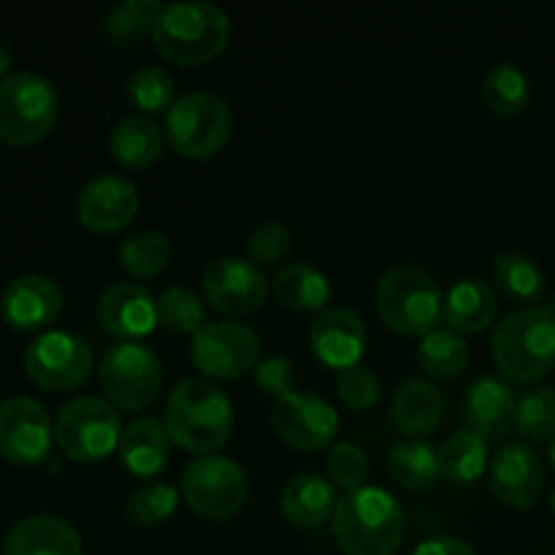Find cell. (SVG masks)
I'll list each match as a JSON object with an SVG mask.
<instances>
[{
	"label": "cell",
	"instance_id": "cell-31",
	"mask_svg": "<svg viewBox=\"0 0 555 555\" xmlns=\"http://www.w3.org/2000/svg\"><path fill=\"white\" fill-rule=\"evenodd\" d=\"M439 455V472L448 477L450 482L459 486H469V482L480 480L482 472L488 469V442L472 428H461L453 431L437 450Z\"/></svg>",
	"mask_w": 555,
	"mask_h": 555
},
{
	"label": "cell",
	"instance_id": "cell-42",
	"mask_svg": "<svg viewBox=\"0 0 555 555\" xmlns=\"http://www.w3.org/2000/svg\"><path fill=\"white\" fill-rule=\"evenodd\" d=\"M336 393H339L341 404L350 406L356 412H366L379 404L383 399V383H379L377 372L358 363V366L345 369L336 377Z\"/></svg>",
	"mask_w": 555,
	"mask_h": 555
},
{
	"label": "cell",
	"instance_id": "cell-24",
	"mask_svg": "<svg viewBox=\"0 0 555 555\" xmlns=\"http://www.w3.org/2000/svg\"><path fill=\"white\" fill-rule=\"evenodd\" d=\"M336 504L339 502H336L334 482L318 472L291 477L280 496L282 515L296 529H320L323 524L334 520Z\"/></svg>",
	"mask_w": 555,
	"mask_h": 555
},
{
	"label": "cell",
	"instance_id": "cell-41",
	"mask_svg": "<svg viewBox=\"0 0 555 555\" xmlns=\"http://www.w3.org/2000/svg\"><path fill=\"white\" fill-rule=\"evenodd\" d=\"M247 253L253 263H258L260 269L263 266H285V260L291 258L293 253V233L291 228L282 225L276 220H266L249 233Z\"/></svg>",
	"mask_w": 555,
	"mask_h": 555
},
{
	"label": "cell",
	"instance_id": "cell-44",
	"mask_svg": "<svg viewBox=\"0 0 555 555\" xmlns=\"http://www.w3.org/2000/svg\"><path fill=\"white\" fill-rule=\"evenodd\" d=\"M412 555H477V551L469 545V542L461 540V537L442 534V537H431V540H423Z\"/></svg>",
	"mask_w": 555,
	"mask_h": 555
},
{
	"label": "cell",
	"instance_id": "cell-48",
	"mask_svg": "<svg viewBox=\"0 0 555 555\" xmlns=\"http://www.w3.org/2000/svg\"><path fill=\"white\" fill-rule=\"evenodd\" d=\"M547 309H551V312H553V314H555V296H553V298H551V304H547Z\"/></svg>",
	"mask_w": 555,
	"mask_h": 555
},
{
	"label": "cell",
	"instance_id": "cell-46",
	"mask_svg": "<svg viewBox=\"0 0 555 555\" xmlns=\"http://www.w3.org/2000/svg\"><path fill=\"white\" fill-rule=\"evenodd\" d=\"M551 464H553V469H555V439H553V444H551Z\"/></svg>",
	"mask_w": 555,
	"mask_h": 555
},
{
	"label": "cell",
	"instance_id": "cell-37",
	"mask_svg": "<svg viewBox=\"0 0 555 555\" xmlns=\"http://www.w3.org/2000/svg\"><path fill=\"white\" fill-rule=\"evenodd\" d=\"M179 509V491L171 482L150 480L146 486L135 488L125 502V518L139 529H157L168 524Z\"/></svg>",
	"mask_w": 555,
	"mask_h": 555
},
{
	"label": "cell",
	"instance_id": "cell-8",
	"mask_svg": "<svg viewBox=\"0 0 555 555\" xmlns=\"http://www.w3.org/2000/svg\"><path fill=\"white\" fill-rule=\"evenodd\" d=\"M122 417L103 396H76L54 421V442L76 464H95L119 448Z\"/></svg>",
	"mask_w": 555,
	"mask_h": 555
},
{
	"label": "cell",
	"instance_id": "cell-12",
	"mask_svg": "<svg viewBox=\"0 0 555 555\" xmlns=\"http://www.w3.org/2000/svg\"><path fill=\"white\" fill-rule=\"evenodd\" d=\"M25 374L43 390H76L92 374L90 345L70 331H43L25 350Z\"/></svg>",
	"mask_w": 555,
	"mask_h": 555
},
{
	"label": "cell",
	"instance_id": "cell-30",
	"mask_svg": "<svg viewBox=\"0 0 555 555\" xmlns=\"http://www.w3.org/2000/svg\"><path fill=\"white\" fill-rule=\"evenodd\" d=\"M388 472L396 486L406 491H431L439 482V455L437 448L426 439H401L393 444L388 455Z\"/></svg>",
	"mask_w": 555,
	"mask_h": 555
},
{
	"label": "cell",
	"instance_id": "cell-25",
	"mask_svg": "<svg viewBox=\"0 0 555 555\" xmlns=\"http://www.w3.org/2000/svg\"><path fill=\"white\" fill-rule=\"evenodd\" d=\"M168 448H171V437L166 431V423L152 415H141L122 428L117 453L130 475L150 480L166 469Z\"/></svg>",
	"mask_w": 555,
	"mask_h": 555
},
{
	"label": "cell",
	"instance_id": "cell-19",
	"mask_svg": "<svg viewBox=\"0 0 555 555\" xmlns=\"http://www.w3.org/2000/svg\"><path fill=\"white\" fill-rule=\"evenodd\" d=\"M98 323L119 341H135L157 328V301L139 282H114L98 296Z\"/></svg>",
	"mask_w": 555,
	"mask_h": 555
},
{
	"label": "cell",
	"instance_id": "cell-10",
	"mask_svg": "<svg viewBox=\"0 0 555 555\" xmlns=\"http://www.w3.org/2000/svg\"><path fill=\"white\" fill-rule=\"evenodd\" d=\"M249 496V477L231 455H198L184 466L182 499L195 515L206 520H228L244 507Z\"/></svg>",
	"mask_w": 555,
	"mask_h": 555
},
{
	"label": "cell",
	"instance_id": "cell-35",
	"mask_svg": "<svg viewBox=\"0 0 555 555\" xmlns=\"http://www.w3.org/2000/svg\"><path fill=\"white\" fill-rule=\"evenodd\" d=\"M173 260V244L163 231L130 233L119 244V263L133 276H157Z\"/></svg>",
	"mask_w": 555,
	"mask_h": 555
},
{
	"label": "cell",
	"instance_id": "cell-34",
	"mask_svg": "<svg viewBox=\"0 0 555 555\" xmlns=\"http://www.w3.org/2000/svg\"><path fill=\"white\" fill-rule=\"evenodd\" d=\"M160 0H119L103 14L101 30L114 47L135 43L152 33L157 16H160Z\"/></svg>",
	"mask_w": 555,
	"mask_h": 555
},
{
	"label": "cell",
	"instance_id": "cell-14",
	"mask_svg": "<svg viewBox=\"0 0 555 555\" xmlns=\"http://www.w3.org/2000/svg\"><path fill=\"white\" fill-rule=\"evenodd\" d=\"M269 285L263 269L249 258H236V255H222L211 260L204 271L206 304L228 318H242V314L258 312L269 296Z\"/></svg>",
	"mask_w": 555,
	"mask_h": 555
},
{
	"label": "cell",
	"instance_id": "cell-33",
	"mask_svg": "<svg viewBox=\"0 0 555 555\" xmlns=\"http://www.w3.org/2000/svg\"><path fill=\"white\" fill-rule=\"evenodd\" d=\"M482 101L499 117H518L531 103V81L515 63H496L482 79Z\"/></svg>",
	"mask_w": 555,
	"mask_h": 555
},
{
	"label": "cell",
	"instance_id": "cell-20",
	"mask_svg": "<svg viewBox=\"0 0 555 555\" xmlns=\"http://www.w3.org/2000/svg\"><path fill=\"white\" fill-rule=\"evenodd\" d=\"M63 287L47 274H22L0 298L5 323L16 331H41L63 312Z\"/></svg>",
	"mask_w": 555,
	"mask_h": 555
},
{
	"label": "cell",
	"instance_id": "cell-36",
	"mask_svg": "<svg viewBox=\"0 0 555 555\" xmlns=\"http://www.w3.org/2000/svg\"><path fill=\"white\" fill-rule=\"evenodd\" d=\"M206 320V304L190 287H166L157 298V325L173 336H195Z\"/></svg>",
	"mask_w": 555,
	"mask_h": 555
},
{
	"label": "cell",
	"instance_id": "cell-40",
	"mask_svg": "<svg viewBox=\"0 0 555 555\" xmlns=\"http://www.w3.org/2000/svg\"><path fill=\"white\" fill-rule=\"evenodd\" d=\"M515 426L531 442H547L555 439V390L534 388L526 390L518 399V415Z\"/></svg>",
	"mask_w": 555,
	"mask_h": 555
},
{
	"label": "cell",
	"instance_id": "cell-38",
	"mask_svg": "<svg viewBox=\"0 0 555 555\" xmlns=\"http://www.w3.org/2000/svg\"><path fill=\"white\" fill-rule=\"evenodd\" d=\"M125 92L144 117L166 112L177 103V81L163 65H139L125 81Z\"/></svg>",
	"mask_w": 555,
	"mask_h": 555
},
{
	"label": "cell",
	"instance_id": "cell-18",
	"mask_svg": "<svg viewBox=\"0 0 555 555\" xmlns=\"http://www.w3.org/2000/svg\"><path fill=\"white\" fill-rule=\"evenodd\" d=\"M366 325L356 309L328 307L309 325V347L314 358L331 369L358 366L366 350Z\"/></svg>",
	"mask_w": 555,
	"mask_h": 555
},
{
	"label": "cell",
	"instance_id": "cell-22",
	"mask_svg": "<svg viewBox=\"0 0 555 555\" xmlns=\"http://www.w3.org/2000/svg\"><path fill=\"white\" fill-rule=\"evenodd\" d=\"M444 396L431 379H404L390 401V423L404 439H423L442 426Z\"/></svg>",
	"mask_w": 555,
	"mask_h": 555
},
{
	"label": "cell",
	"instance_id": "cell-29",
	"mask_svg": "<svg viewBox=\"0 0 555 555\" xmlns=\"http://www.w3.org/2000/svg\"><path fill=\"white\" fill-rule=\"evenodd\" d=\"M491 280L507 301L520 304V309L537 307L545 298L547 280L534 258L524 253H502L491 263Z\"/></svg>",
	"mask_w": 555,
	"mask_h": 555
},
{
	"label": "cell",
	"instance_id": "cell-15",
	"mask_svg": "<svg viewBox=\"0 0 555 555\" xmlns=\"http://www.w3.org/2000/svg\"><path fill=\"white\" fill-rule=\"evenodd\" d=\"M54 426L41 401L14 396L0 401V455L14 466H38L49 459Z\"/></svg>",
	"mask_w": 555,
	"mask_h": 555
},
{
	"label": "cell",
	"instance_id": "cell-9",
	"mask_svg": "<svg viewBox=\"0 0 555 555\" xmlns=\"http://www.w3.org/2000/svg\"><path fill=\"white\" fill-rule=\"evenodd\" d=\"M98 379L108 404L119 412H141L157 401L166 372L160 358L141 341H117L101 358Z\"/></svg>",
	"mask_w": 555,
	"mask_h": 555
},
{
	"label": "cell",
	"instance_id": "cell-23",
	"mask_svg": "<svg viewBox=\"0 0 555 555\" xmlns=\"http://www.w3.org/2000/svg\"><path fill=\"white\" fill-rule=\"evenodd\" d=\"M3 555H85L81 534L57 515H30L9 531Z\"/></svg>",
	"mask_w": 555,
	"mask_h": 555
},
{
	"label": "cell",
	"instance_id": "cell-49",
	"mask_svg": "<svg viewBox=\"0 0 555 555\" xmlns=\"http://www.w3.org/2000/svg\"><path fill=\"white\" fill-rule=\"evenodd\" d=\"M553 553H555V551H553Z\"/></svg>",
	"mask_w": 555,
	"mask_h": 555
},
{
	"label": "cell",
	"instance_id": "cell-13",
	"mask_svg": "<svg viewBox=\"0 0 555 555\" xmlns=\"http://www.w3.org/2000/svg\"><path fill=\"white\" fill-rule=\"evenodd\" d=\"M271 426L276 437L296 450H323L339 434V412L331 401L312 390H287L274 399L271 410Z\"/></svg>",
	"mask_w": 555,
	"mask_h": 555
},
{
	"label": "cell",
	"instance_id": "cell-11",
	"mask_svg": "<svg viewBox=\"0 0 555 555\" xmlns=\"http://www.w3.org/2000/svg\"><path fill=\"white\" fill-rule=\"evenodd\" d=\"M190 358L211 383L244 377L260 363V336L253 325L238 320H209L193 336Z\"/></svg>",
	"mask_w": 555,
	"mask_h": 555
},
{
	"label": "cell",
	"instance_id": "cell-3",
	"mask_svg": "<svg viewBox=\"0 0 555 555\" xmlns=\"http://www.w3.org/2000/svg\"><path fill=\"white\" fill-rule=\"evenodd\" d=\"M231 38V20L225 11L204 0H182V3L163 5L152 41L157 52L171 63L206 65L209 60L220 57Z\"/></svg>",
	"mask_w": 555,
	"mask_h": 555
},
{
	"label": "cell",
	"instance_id": "cell-39",
	"mask_svg": "<svg viewBox=\"0 0 555 555\" xmlns=\"http://www.w3.org/2000/svg\"><path fill=\"white\" fill-rule=\"evenodd\" d=\"M369 455L361 444L341 439L325 455V477L334 482V488H341L347 493H356L366 488L369 480Z\"/></svg>",
	"mask_w": 555,
	"mask_h": 555
},
{
	"label": "cell",
	"instance_id": "cell-32",
	"mask_svg": "<svg viewBox=\"0 0 555 555\" xmlns=\"http://www.w3.org/2000/svg\"><path fill=\"white\" fill-rule=\"evenodd\" d=\"M417 363L431 379H455L469 366V341L453 328H434L417 347Z\"/></svg>",
	"mask_w": 555,
	"mask_h": 555
},
{
	"label": "cell",
	"instance_id": "cell-16",
	"mask_svg": "<svg viewBox=\"0 0 555 555\" xmlns=\"http://www.w3.org/2000/svg\"><path fill=\"white\" fill-rule=\"evenodd\" d=\"M139 188L122 173H98L76 198L79 222L92 233L125 231L139 215Z\"/></svg>",
	"mask_w": 555,
	"mask_h": 555
},
{
	"label": "cell",
	"instance_id": "cell-47",
	"mask_svg": "<svg viewBox=\"0 0 555 555\" xmlns=\"http://www.w3.org/2000/svg\"><path fill=\"white\" fill-rule=\"evenodd\" d=\"M551 509L555 513V488L551 491Z\"/></svg>",
	"mask_w": 555,
	"mask_h": 555
},
{
	"label": "cell",
	"instance_id": "cell-28",
	"mask_svg": "<svg viewBox=\"0 0 555 555\" xmlns=\"http://www.w3.org/2000/svg\"><path fill=\"white\" fill-rule=\"evenodd\" d=\"M276 301L285 304L293 312H323L331 301V280L312 263L293 260L285 263L271 280Z\"/></svg>",
	"mask_w": 555,
	"mask_h": 555
},
{
	"label": "cell",
	"instance_id": "cell-26",
	"mask_svg": "<svg viewBox=\"0 0 555 555\" xmlns=\"http://www.w3.org/2000/svg\"><path fill=\"white\" fill-rule=\"evenodd\" d=\"M499 314L496 291L486 280H461L444 293L442 320L459 334H482Z\"/></svg>",
	"mask_w": 555,
	"mask_h": 555
},
{
	"label": "cell",
	"instance_id": "cell-7",
	"mask_svg": "<svg viewBox=\"0 0 555 555\" xmlns=\"http://www.w3.org/2000/svg\"><path fill=\"white\" fill-rule=\"evenodd\" d=\"M233 108L211 90H190L177 98L166 114V139L190 160H209L228 144Z\"/></svg>",
	"mask_w": 555,
	"mask_h": 555
},
{
	"label": "cell",
	"instance_id": "cell-4",
	"mask_svg": "<svg viewBox=\"0 0 555 555\" xmlns=\"http://www.w3.org/2000/svg\"><path fill=\"white\" fill-rule=\"evenodd\" d=\"M491 358L507 383H537L555 366V314L547 307L509 312L493 328Z\"/></svg>",
	"mask_w": 555,
	"mask_h": 555
},
{
	"label": "cell",
	"instance_id": "cell-5",
	"mask_svg": "<svg viewBox=\"0 0 555 555\" xmlns=\"http://www.w3.org/2000/svg\"><path fill=\"white\" fill-rule=\"evenodd\" d=\"M377 309L390 331L423 339L442 320L444 293L423 266L401 263L379 276Z\"/></svg>",
	"mask_w": 555,
	"mask_h": 555
},
{
	"label": "cell",
	"instance_id": "cell-17",
	"mask_svg": "<svg viewBox=\"0 0 555 555\" xmlns=\"http://www.w3.org/2000/svg\"><path fill=\"white\" fill-rule=\"evenodd\" d=\"M491 493L513 509H531L545 493V464L524 442H507L491 461Z\"/></svg>",
	"mask_w": 555,
	"mask_h": 555
},
{
	"label": "cell",
	"instance_id": "cell-6",
	"mask_svg": "<svg viewBox=\"0 0 555 555\" xmlns=\"http://www.w3.org/2000/svg\"><path fill=\"white\" fill-rule=\"evenodd\" d=\"M60 119L52 81L33 70H14L0 81V141L27 146L47 139Z\"/></svg>",
	"mask_w": 555,
	"mask_h": 555
},
{
	"label": "cell",
	"instance_id": "cell-21",
	"mask_svg": "<svg viewBox=\"0 0 555 555\" xmlns=\"http://www.w3.org/2000/svg\"><path fill=\"white\" fill-rule=\"evenodd\" d=\"M518 415V396L507 379L477 377L464 393V421L472 431L480 434L486 442H499L507 437Z\"/></svg>",
	"mask_w": 555,
	"mask_h": 555
},
{
	"label": "cell",
	"instance_id": "cell-27",
	"mask_svg": "<svg viewBox=\"0 0 555 555\" xmlns=\"http://www.w3.org/2000/svg\"><path fill=\"white\" fill-rule=\"evenodd\" d=\"M166 150V130L144 114H128L108 133V152L125 168H146Z\"/></svg>",
	"mask_w": 555,
	"mask_h": 555
},
{
	"label": "cell",
	"instance_id": "cell-45",
	"mask_svg": "<svg viewBox=\"0 0 555 555\" xmlns=\"http://www.w3.org/2000/svg\"><path fill=\"white\" fill-rule=\"evenodd\" d=\"M11 65H14V52H11V47L5 38H0V81L9 76Z\"/></svg>",
	"mask_w": 555,
	"mask_h": 555
},
{
	"label": "cell",
	"instance_id": "cell-2",
	"mask_svg": "<svg viewBox=\"0 0 555 555\" xmlns=\"http://www.w3.org/2000/svg\"><path fill=\"white\" fill-rule=\"evenodd\" d=\"M404 534V509L383 488L366 486L336 504L334 540L345 555H396Z\"/></svg>",
	"mask_w": 555,
	"mask_h": 555
},
{
	"label": "cell",
	"instance_id": "cell-1",
	"mask_svg": "<svg viewBox=\"0 0 555 555\" xmlns=\"http://www.w3.org/2000/svg\"><path fill=\"white\" fill-rule=\"evenodd\" d=\"M166 431L188 453H220L233 431L231 396L204 377H184L173 385L166 404Z\"/></svg>",
	"mask_w": 555,
	"mask_h": 555
},
{
	"label": "cell",
	"instance_id": "cell-43",
	"mask_svg": "<svg viewBox=\"0 0 555 555\" xmlns=\"http://www.w3.org/2000/svg\"><path fill=\"white\" fill-rule=\"evenodd\" d=\"M255 383L260 390L280 399L282 393L293 390V363L285 356H269L255 366Z\"/></svg>",
	"mask_w": 555,
	"mask_h": 555
}]
</instances>
